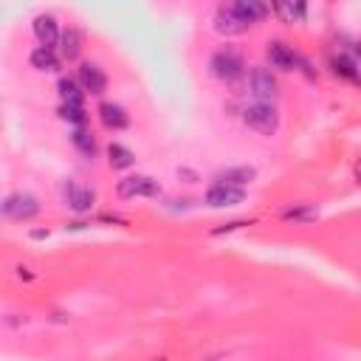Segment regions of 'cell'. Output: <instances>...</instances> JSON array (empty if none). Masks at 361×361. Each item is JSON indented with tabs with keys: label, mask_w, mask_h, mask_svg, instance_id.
Segmentation results:
<instances>
[{
	"label": "cell",
	"mask_w": 361,
	"mask_h": 361,
	"mask_svg": "<svg viewBox=\"0 0 361 361\" xmlns=\"http://www.w3.org/2000/svg\"><path fill=\"white\" fill-rule=\"evenodd\" d=\"M243 121L257 130L259 135H274L276 127H279V113L274 110V104H262V102H254L243 110Z\"/></svg>",
	"instance_id": "6da1fadb"
},
{
	"label": "cell",
	"mask_w": 361,
	"mask_h": 361,
	"mask_svg": "<svg viewBox=\"0 0 361 361\" xmlns=\"http://www.w3.org/2000/svg\"><path fill=\"white\" fill-rule=\"evenodd\" d=\"M243 56L234 51V48H220L214 56H212V73L223 82H234L243 76Z\"/></svg>",
	"instance_id": "7a4b0ae2"
},
{
	"label": "cell",
	"mask_w": 361,
	"mask_h": 361,
	"mask_svg": "<svg viewBox=\"0 0 361 361\" xmlns=\"http://www.w3.org/2000/svg\"><path fill=\"white\" fill-rule=\"evenodd\" d=\"M116 192H118V197L133 200V197H155V195L161 192V186H158V180H152L149 175H130V178L118 180Z\"/></svg>",
	"instance_id": "3957f363"
},
{
	"label": "cell",
	"mask_w": 361,
	"mask_h": 361,
	"mask_svg": "<svg viewBox=\"0 0 361 361\" xmlns=\"http://www.w3.org/2000/svg\"><path fill=\"white\" fill-rule=\"evenodd\" d=\"M251 93L262 104H271L276 99V79H274V73L268 68H254L251 71Z\"/></svg>",
	"instance_id": "277c9868"
},
{
	"label": "cell",
	"mask_w": 361,
	"mask_h": 361,
	"mask_svg": "<svg viewBox=\"0 0 361 361\" xmlns=\"http://www.w3.org/2000/svg\"><path fill=\"white\" fill-rule=\"evenodd\" d=\"M243 197H245V189H240V186H226V183H214V186L206 192V203L214 206V209L237 206V203H243Z\"/></svg>",
	"instance_id": "5b68a950"
},
{
	"label": "cell",
	"mask_w": 361,
	"mask_h": 361,
	"mask_svg": "<svg viewBox=\"0 0 361 361\" xmlns=\"http://www.w3.org/2000/svg\"><path fill=\"white\" fill-rule=\"evenodd\" d=\"M3 212H6L8 217H14V220H31V217L39 212V203H37V197H31V195H11V197H6Z\"/></svg>",
	"instance_id": "8992f818"
},
{
	"label": "cell",
	"mask_w": 361,
	"mask_h": 361,
	"mask_svg": "<svg viewBox=\"0 0 361 361\" xmlns=\"http://www.w3.org/2000/svg\"><path fill=\"white\" fill-rule=\"evenodd\" d=\"M268 59H271V65L279 68V71H296V68L302 65V56H299L290 45H285V42H271V45H268Z\"/></svg>",
	"instance_id": "52a82bcc"
},
{
	"label": "cell",
	"mask_w": 361,
	"mask_h": 361,
	"mask_svg": "<svg viewBox=\"0 0 361 361\" xmlns=\"http://www.w3.org/2000/svg\"><path fill=\"white\" fill-rule=\"evenodd\" d=\"M231 6V11L240 17V23L243 25H254V23H259L265 14H268V6L265 3H259V0H237V3H228Z\"/></svg>",
	"instance_id": "ba28073f"
},
{
	"label": "cell",
	"mask_w": 361,
	"mask_h": 361,
	"mask_svg": "<svg viewBox=\"0 0 361 361\" xmlns=\"http://www.w3.org/2000/svg\"><path fill=\"white\" fill-rule=\"evenodd\" d=\"M79 85H82V90H87V93H104L107 76H104V71H102L99 65L85 62V65L79 68Z\"/></svg>",
	"instance_id": "9c48e42d"
},
{
	"label": "cell",
	"mask_w": 361,
	"mask_h": 361,
	"mask_svg": "<svg viewBox=\"0 0 361 361\" xmlns=\"http://www.w3.org/2000/svg\"><path fill=\"white\" fill-rule=\"evenodd\" d=\"M34 34H37V39H39L42 48H51L54 51V45L59 42V28H56V20L51 14H39L34 20Z\"/></svg>",
	"instance_id": "30bf717a"
},
{
	"label": "cell",
	"mask_w": 361,
	"mask_h": 361,
	"mask_svg": "<svg viewBox=\"0 0 361 361\" xmlns=\"http://www.w3.org/2000/svg\"><path fill=\"white\" fill-rule=\"evenodd\" d=\"M214 28H217L220 34H243L248 25L240 23V17L231 11V6H220L217 14H214Z\"/></svg>",
	"instance_id": "8fae6325"
},
{
	"label": "cell",
	"mask_w": 361,
	"mask_h": 361,
	"mask_svg": "<svg viewBox=\"0 0 361 361\" xmlns=\"http://www.w3.org/2000/svg\"><path fill=\"white\" fill-rule=\"evenodd\" d=\"M65 197H68V206L73 212H90V206H93V192L79 186V183H68Z\"/></svg>",
	"instance_id": "7c38bea8"
},
{
	"label": "cell",
	"mask_w": 361,
	"mask_h": 361,
	"mask_svg": "<svg viewBox=\"0 0 361 361\" xmlns=\"http://www.w3.org/2000/svg\"><path fill=\"white\" fill-rule=\"evenodd\" d=\"M305 3H299V0H279V3H274V14L282 20V23H299L302 17H305Z\"/></svg>",
	"instance_id": "4fadbf2b"
},
{
	"label": "cell",
	"mask_w": 361,
	"mask_h": 361,
	"mask_svg": "<svg viewBox=\"0 0 361 361\" xmlns=\"http://www.w3.org/2000/svg\"><path fill=\"white\" fill-rule=\"evenodd\" d=\"M254 166H234V169H226L217 175V183H226V186H245L248 180H254Z\"/></svg>",
	"instance_id": "5bb4252c"
},
{
	"label": "cell",
	"mask_w": 361,
	"mask_h": 361,
	"mask_svg": "<svg viewBox=\"0 0 361 361\" xmlns=\"http://www.w3.org/2000/svg\"><path fill=\"white\" fill-rule=\"evenodd\" d=\"M99 116H102L104 127H113V130L127 127V113H124L118 104H113V102H104V104L99 107Z\"/></svg>",
	"instance_id": "9a60e30c"
},
{
	"label": "cell",
	"mask_w": 361,
	"mask_h": 361,
	"mask_svg": "<svg viewBox=\"0 0 361 361\" xmlns=\"http://www.w3.org/2000/svg\"><path fill=\"white\" fill-rule=\"evenodd\" d=\"M59 42H62V54H65L68 59L79 56V51H82V34H79L76 28H68L65 34H59Z\"/></svg>",
	"instance_id": "2e32d148"
},
{
	"label": "cell",
	"mask_w": 361,
	"mask_h": 361,
	"mask_svg": "<svg viewBox=\"0 0 361 361\" xmlns=\"http://www.w3.org/2000/svg\"><path fill=\"white\" fill-rule=\"evenodd\" d=\"M333 71H336V73H341V76H344V79H350V82H355V79H358L355 56H347V54L333 56Z\"/></svg>",
	"instance_id": "e0dca14e"
},
{
	"label": "cell",
	"mask_w": 361,
	"mask_h": 361,
	"mask_svg": "<svg viewBox=\"0 0 361 361\" xmlns=\"http://www.w3.org/2000/svg\"><path fill=\"white\" fill-rule=\"evenodd\" d=\"M107 155H110V164H113L116 169H127V166H133V161H135V155H133L124 144H110Z\"/></svg>",
	"instance_id": "ac0fdd59"
},
{
	"label": "cell",
	"mask_w": 361,
	"mask_h": 361,
	"mask_svg": "<svg viewBox=\"0 0 361 361\" xmlns=\"http://www.w3.org/2000/svg\"><path fill=\"white\" fill-rule=\"evenodd\" d=\"M31 65L37 68V71H54L56 68V54L51 51V48H37L34 54H31Z\"/></svg>",
	"instance_id": "d6986e66"
},
{
	"label": "cell",
	"mask_w": 361,
	"mask_h": 361,
	"mask_svg": "<svg viewBox=\"0 0 361 361\" xmlns=\"http://www.w3.org/2000/svg\"><path fill=\"white\" fill-rule=\"evenodd\" d=\"M59 93L65 104H82V90L73 79H59Z\"/></svg>",
	"instance_id": "ffe728a7"
},
{
	"label": "cell",
	"mask_w": 361,
	"mask_h": 361,
	"mask_svg": "<svg viewBox=\"0 0 361 361\" xmlns=\"http://www.w3.org/2000/svg\"><path fill=\"white\" fill-rule=\"evenodd\" d=\"M73 144H76L79 152H85L87 158L96 152V141H93V135H90L87 130H82V127H76V133H73Z\"/></svg>",
	"instance_id": "44dd1931"
},
{
	"label": "cell",
	"mask_w": 361,
	"mask_h": 361,
	"mask_svg": "<svg viewBox=\"0 0 361 361\" xmlns=\"http://www.w3.org/2000/svg\"><path fill=\"white\" fill-rule=\"evenodd\" d=\"M62 116H65L68 121H73L76 127H82V124H85V118H87L82 104H62Z\"/></svg>",
	"instance_id": "7402d4cb"
}]
</instances>
